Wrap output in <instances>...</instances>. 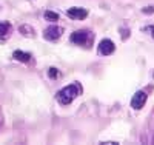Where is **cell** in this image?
Returning a JSON list of instances; mask_svg holds the SVG:
<instances>
[{
    "instance_id": "1",
    "label": "cell",
    "mask_w": 154,
    "mask_h": 145,
    "mask_svg": "<svg viewBox=\"0 0 154 145\" xmlns=\"http://www.w3.org/2000/svg\"><path fill=\"white\" fill-rule=\"evenodd\" d=\"M82 93V87L79 85V84H71V85H68V87H65V88H62L59 93H57V100H59V103H62V105H68V103H71L77 96H79Z\"/></svg>"
},
{
    "instance_id": "2",
    "label": "cell",
    "mask_w": 154,
    "mask_h": 145,
    "mask_svg": "<svg viewBox=\"0 0 154 145\" xmlns=\"http://www.w3.org/2000/svg\"><path fill=\"white\" fill-rule=\"evenodd\" d=\"M62 28L60 26H56V25H53V26H48V28L45 30V33H43V37L46 39V40H51V42H54V40H57V39L62 36Z\"/></svg>"
},
{
    "instance_id": "3",
    "label": "cell",
    "mask_w": 154,
    "mask_h": 145,
    "mask_svg": "<svg viewBox=\"0 0 154 145\" xmlns=\"http://www.w3.org/2000/svg\"><path fill=\"white\" fill-rule=\"evenodd\" d=\"M114 49H116L114 42L109 40V39H103V40L100 42V45H99V54L109 56V54H112V52H114Z\"/></svg>"
},
{
    "instance_id": "4",
    "label": "cell",
    "mask_w": 154,
    "mask_h": 145,
    "mask_svg": "<svg viewBox=\"0 0 154 145\" xmlns=\"http://www.w3.org/2000/svg\"><path fill=\"white\" fill-rule=\"evenodd\" d=\"M145 102H146V94L143 93V91H137L131 99V107L134 110H140L145 105Z\"/></svg>"
},
{
    "instance_id": "5",
    "label": "cell",
    "mask_w": 154,
    "mask_h": 145,
    "mask_svg": "<svg viewBox=\"0 0 154 145\" xmlns=\"http://www.w3.org/2000/svg\"><path fill=\"white\" fill-rule=\"evenodd\" d=\"M66 14H68V17H71L74 20H82L88 16V11L83 8H69L66 11Z\"/></svg>"
},
{
    "instance_id": "6",
    "label": "cell",
    "mask_w": 154,
    "mask_h": 145,
    "mask_svg": "<svg viewBox=\"0 0 154 145\" xmlns=\"http://www.w3.org/2000/svg\"><path fill=\"white\" fill-rule=\"evenodd\" d=\"M88 40V31H75L71 34V42L77 43V45H85Z\"/></svg>"
},
{
    "instance_id": "7",
    "label": "cell",
    "mask_w": 154,
    "mask_h": 145,
    "mask_svg": "<svg viewBox=\"0 0 154 145\" xmlns=\"http://www.w3.org/2000/svg\"><path fill=\"white\" fill-rule=\"evenodd\" d=\"M11 33V25L9 23H5V22H0V40L6 39Z\"/></svg>"
},
{
    "instance_id": "8",
    "label": "cell",
    "mask_w": 154,
    "mask_h": 145,
    "mask_svg": "<svg viewBox=\"0 0 154 145\" xmlns=\"http://www.w3.org/2000/svg\"><path fill=\"white\" fill-rule=\"evenodd\" d=\"M12 57H14L16 60H20V62H29L31 54H29V52H25V51H14Z\"/></svg>"
},
{
    "instance_id": "9",
    "label": "cell",
    "mask_w": 154,
    "mask_h": 145,
    "mask_svg": "<svg viewBox=\"0 0 154 145\" xmlns=\"http://www.w3.org/2000/svg\"><path fill=\"white\" fill-rule=\"evenodd\" d=\"M45 17H46L49 22L59 20V14H56V12H53V11H46V12H45Z\"/></svg>"
},
{
    "instance_id": "10",
    "label": "cell",
    "mask_w": 154,
    "mask_h": 145,
    "mask_svg": "<svg viewBox=\"0 0 154 145\" xmlns=\"http://www.w3.org/2000/svg\"><path fill=\"white\" fill-rule=\"evenodd\" d=\"M48 74H49V77H53V79H54V77L59 76V71H57L56 68H49V73H48Z\"/></svg>"
},
{
    "instance_id": "11",
    "label": "cell",
    "mask_w": 154,
    "mask_h": 145,
    "mask_svg": "<svg viewBox=\"0 0 154 145\" xmlns=\"http://www.w3.org/2000/svg\"><path fill=\"white\" fill-rule=\"evenodd\" d=\"M145 31H149V33H151V37L154 39V26H146Z\"/></svg>"
}]
</instances>
